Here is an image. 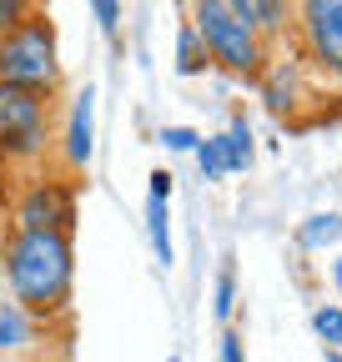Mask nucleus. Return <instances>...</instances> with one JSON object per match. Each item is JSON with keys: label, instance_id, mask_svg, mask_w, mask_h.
<instances>
[{"label": "nucleus", "instance_id": "f257e3e1", "mask_svg": "<svg viewBox=\"0 0 342 362\" xmlns=\"http://www.w3.org/2000/svg\"><path fill=\"white\" fill-rule=\"evenodd\" d=\"M6 272L16 302L30 312H56L71 292V237L66 232H20L6 247Z\"/></svg>", "mask_w": 342, "mask_h": 362}, {"label": "nucleus", "instance_id": "f03ea898", "mask_svg": "<svg viewBox=\"0 0 342 362\" xmlns=\"http://www.w3.org/2000/svg\"><path fill=\"white\" fill-rule=\"evenodd\" d=\"M191 30L206 45V61L227 66L232 76H262V35H256L237 11L232 0H201L191 6Z\"/></svg>", "mask_w": 342, "mask_h": 362}, {"label": "nucleus", "instance_id": "7ed1b4c3", "mask_svg": "<svg viewBox=\"0 0 342 362\" xmlns=\"http://www.w3.org/2000/svg\"><path fill=\"white\" fill-rule=\"evenodd\" d=\"M0 86H25L40 96L56 86V30L40 11H25L0 40Z\"/></svg>", "mask_w": 342, "mask_h": 362}, {"label": "nucleus", "instance_id": "20e7f679", "mask_svg": "<svg viewBox=\"0 0 342 362\" xmlns=\"http://www.w3.org/2000/svg\"><path fill=\"white\" fill-rule=\"evenodd\" d=\"M0 146L35 156L46 146V96L25 86H0Z\"/></svg>", "mask_w": 342, "mask_h": 362}, {"label": "nucleus", "instance_id": "39448f33", "mask_svg": "<svg viewBox=\"0 0 342 362\" xmlns=\"http://www.w3.org/2000/svg\"><path fill=\"white\" fill-rule=\"evenodd\" d=\"M297 30H302L307 61L342 76V0H307V6H297Z\"/></svg>", "mask_w": 342, "mask_h": 362}, {"label": "nucleus", "instance_id": "423d86ee", "mask_svg": "<svg viewBox=\"0 0 342 362\" xmlns=\"http://www.w3.org/2000/svg\"><path fill=\"white\" fill-rule=\"evenodd\" d=\"M71 192L66 187H35V192H25V202H20V226L25 232H71Z\"/></svg>", "mask_w": 342, "mask_h": 362}, {"label": "nucleus", "instance_id": "0eeeda50", "mask_svg": "<svg viewBox=\"0 0 342 362\" xmlns=\"http://www.w3.org/2000/svg\"><path fill=\"white\" fill-rule=\"evenodd\" d=\"M66 156L71 166L91 161V90H81L76 106H71V126H66Z\"/></svg>", "mask_w": 342, "mask_h": 362}, {"label": "nucleus", "instance_id": "6e6552de", "mask_svg": "<svg viewBox=\"0 0 342 362\" xmlns=\"http://www.w3.org/2000/svg\"><path fill=\"white\" fill-rule=\"evenodd\" d=\"M232 11L256 30V35H272L287 25V6H277V0H232Z\"/></svg>", "mask_w": 342, "mask_h": 362}, {"label": "nucleus", "instance_id": "1a4fd4ad", "mask_svg": "<svg viewBox=\"0 0 342 362\" xmlns=\"http://www.w3.org/2000/svg\"><path fill=\"white\" fill-rule=\"evenodd\" d=\"M217 146H222V166L227 171H242L252 161V131H247V121H232V131L217 136Z\"/></svg>", "mask_w": 342, "mask_h": 362}, {"label": "nucleus", "instance_id": "9d476101", "mask_svg": "<svg viewBox=\"0 0 342 362\" xmlns=\"http://www.w3.org/2000/svg\"><path fill=\"white\" fill-rule=\"evenodd\" d=\"M292 96H297V66H272L267 71V106L282 116V111H292Z\"/></svg>", "mask_w": 342, "mask_h": 362}, {"label": "nucleus", "instance_id": "9b49d317", "mask_svg": "<svg viewBox=\"0 0 342 362\" xmlns=\"http://www.w3.org/2000/svg\"><path fill=\"white\" fill-rule=\"evenodd\" d=\"M146 232H151V247H156V262L166 267L171 262V232H166V202H146Z\"/></svg>", "mask_w": 342, "mask_h": 362}, {"label": "nucleus", "instance_id": "f8f14e48", "mask_svg": "<svg viewBox=\"0 0 342 362\" xmlns=\"http://www.w3.org/2000/svg\"><path fill=\"white\" fill-rule=\"evenodd\" d=\"M337 237H342V216H332V211L307 216V226L297 232V242H302V247H327V242H337Z\"/></svg>", "mask_w": 342, "mask_h": 362}, {"label": "nucleus", "instance_id": "ddd939ff", "mask_svg": "<svg viewBox=\"0 0 342 362\" xmlns=\"http://www.w3.org/2000/svg\"><path fill=\"white\" fill-rule=\"evenodd\" d=\"M201 66H206V45L196 40L191 25H182V35H177V71H182V76H196Z\"/></svg>", "mask_w": 342, "mask_h": 362}, {"label": "nucleus", "instance_id": "4468645a", "mask_svg": "<svg viewBox=\"0 0 342 362\" xmlns=\"http://www.w3.org/2000/svg\"><path fill=\"white\" fill-rule=\"evenodd\" d=\"M312 332H317L327 347H337V342H342V307H317V312H312Z\"/></svg>", "mask_w": 342, "mask_h": 362}, {"label": "nucleus", "instance_id": "2eb2a0df", "mask_svg": "<svg viewBox=\"0 0 342 362\" xmlns=\"http://www.w3.org/2000/svg\"><path fill=\"white\" fill-rule=\"evenodd\" d=\"M196 161H201V176L206 181H217L227 166H222V146H217V136H206V141H196Z\"/></svg>", "mask_w": 342, "mask_h": 362}, {"label": "nucleus", "instance_id": "dca6fc26", "mask_svg": "<svg viewBox=\"0 0 342 362\" xmlns=\"http://www.w3.org/2000/svg\"><path fill=\"white\" fill-rule=\"evenodd\" d=\"M20 337H25V317L16 307H6L0 312V347H20Z\"/></svg>", "mask_w": 342, "mask_h": 362}, {"label": "nucleus", "instance_id": "f3484780", "mask_svg": "<svg viewBox=\"0 0 342 362\" xmlns=\"http://www.w3.org/2000/svg\"><path fill=\"white\" fill-rule=\"evenodd\" d=\"M232 297H237V277H232V267H222V277H217V317L222 322L232 317Z\"/></svg>", "mask_w": 342, "mask_h": 362}, {"label": "nucleus", "instance_id": "a211bd4d", "mask_svg": "<svg viewBox=\"0 0 342 362\" xmlns=\"http://www.w3.org/2000/svg\"><path fill=\"white\" fill-rule=\"evenodd\" d=\"M161 141H166L171 151H196L201 136H196V131H187V126H166V131H161Z\"/></svg>", "mask_w": 342, "mask_h": 362}, {"label": "nucleus", "instance_id": "6ab92c4d", "mask_svg": "<svg viewBox=\"0 0 342 362\" xmlns=\"http://www.w3.org/2000/svg\"><path fill=\"white\" fill-rule=\"evenodd\" d=\"M25 16V6H20V0H0V40H6L11 35V25Z\"/></svg>", "mask_w": 342, "mask_h": 362}, {"label": "nucleus", "instance_id": "aec40b11", "mask_svg": "<svg viewBox=\"0 0 342 362\" xmlns=\"http://www.w3.org/2000/svg\"><path fill=\"white\" fill-rule=\"evenodd\" d=\"M222 362H242V337H237V332L222 337Z\"/></svg>", "mask_w": 342, "mask_h": 362}, {"label": "nucleus", "instance_id": "412c9836", "mask_svg": "<svg viewBox=\"0 0 342 362\" xmlns=\"http://www.w3.org/2000/svg\"><path fill=\"white\" fill-rule=\"evenodd\" d=\"M151 197H156V202L171 197V176H166V171H151Z\"/></svg>", "mask_w": 342, "mask_h": 362}, {"label": "nucleus", "instance_id": "4be33fe9", "mask_svg": "<svg viewBox=\"0 0 342 362\" xmlns=\"http://www.w3.org/2000/svg\"><path fill=\"white\" fill-rule=\"evenodd\" d=\"M96 16H101V25H106V30H116V16H121V6H111V0H101V6H96Z\"/></svg>", "mask_w": 342, "mask_h": 362}, {"label": "nucleus", "instance_id": "5701e85b", "mask_svg": "<svg viewBox=\"0 0 342 362\" xmlns=\"http://www.w3.org/2000/svg\"><path fill=\"white\" fill-rule=\"evenodd\" d=\"M332 282H337V292H342V257L332 262Z\"/></svg>", "mask_w": 342, "mask_h": 362}, {"label": "nucleus", "instance_id": "b1692460", "mask_svg": "<svg viewBox=\"0 0 342 362\" xmlns=\"http://www.w3.org/2000/svg\"><path fill=\"white\" fill-rule=\"evenodd\" d=\"M327 362H342V352H327Z\"/></svg>", "mask_w": 342, "mask_h": 362}]
</instances>
